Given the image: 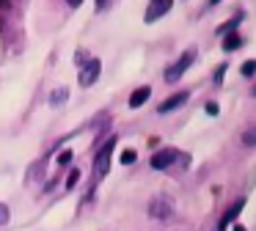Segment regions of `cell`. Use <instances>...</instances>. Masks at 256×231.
Returning <instances> with one entry per match:
<instances>
[{"instance_id":"obj_1","label":"cell","mask_w":256,"mask_h":231,"mask_svg":"<svg viewBox=\"0 0 256 231\" xmlns=\"http://www.w3.org/2000/svg\"><path fill=\"white\" fill-rule=\"evenodd\" d=\"M193 60H196V50L190 47L188 52H182V58H179L176 64H174V66H168V72H166V82H176L179 77H182L184 72L190 69V64H193Z\"/></svg>"},{"instance_id":"obj_2","label":"cell","mask_w":256,"mask_h":231,"mask_svg":"<svg viewBox=\"0 0 256 231\" xmlns=\"http://www.w3.org/2000/svg\"><path fill=\"white\" fill-rule=\"evenodd\" d=\"M184 154H179L176 148H160V152L152 154V168L154 170H166V168H174L176 160H182Z\"/></svg>"},{"instance_id":"obj_3","label":"cell","mask_w":256,"mask_h":231,"mask_svg":"<svg viewBox=\"0 0 256 231\" xmlns=\"http://www.w3.org/2000/svg\"><path fill=\"white\" fill-rule=\"evenodd\" d=\"M113 143H116V140L110 138V140H108L105 146H102V152L96 154V162H94V176H96V179H102V176L108 174V168H110V152H113Z\"/></svg>"},{"instance_id":"obj_4","label":"cell","mask_w":256,"mask_h":231,"mask_svg":"<svg viewBox=\"0 0 256 231\" xmlns=\"http://www.w3.org/2000/svg\"><path fill=\"white\" fill-rule=\"evenodd\" d=\"M100 69H102V64H100L96 58H88V60H86V66L80 69V86H83V88L94 86L96 77H100Z\"/></svg>"},{"instance_id":"obj_5","label":"cell","mask_w":256,"mask_h":231,"mask_svg":"<svg viewBox=\"0 0 256 231\" xmlns=\"http://www.w3.org/2000/svg\"><path fill=\"white\" fill-rule=\"evenodd\" d=\"M171 6H174L171 0H152V6L146 8V16H144V20H146V22H157L160 16H166L168 11H171Z\"/></svg>"},{"instance_id":"obj_6","label":"cell","mask_w":256,"mask_h":231,"mask_svg":"<svg viewBox=\"0 0 256 231\" xmlns=\"http://www.w3.org/2000/svg\"><path fill=\"white\" fill-rule=\"evenodd\" d=\"M190 99V94L188 91H179V94H174V96H168L166 102H160V108H157V113H171V110H176V108H182L184 102Z\"/></svg>"},{"instance_id":"obj_7","label":"cell","mask_w":256,"mask_h":231,"mask_svg":"<svg viewBox=\"0 0 256 231\" xmlns=\"http://www.w3.org/2000/svg\"><path fill=\"white\" fill-rule=\"evenodd\" d=\"M171 201H168V198H154V201L149 204V214L152 218H168V214H171Z\"/></svg>"},{"instance_id":"obj_8","label":"cell","mask_w":256,"mask_h":231,"mask_svg":"<svg viewBox=\"0 0 256 231\" xmlns=\"http://www.w3.org/2000/svg\"><path fill=\"white\" fill-rule=\"evenodd\" d=\"M149 96H152V88H149V86L135 88V91H132V96H130V108H132V110H135V108H140V104H144Z\"/></svg>"},{"instance_id":"obj_9","label":"cell","mask_w":256,"mask_h":231,"mask_svg":"<svg viewBox=\"0 0 256 231\" xmlns=\"http://www.w3.org/2000/svg\"><path fill=\"white\" fill-rule=\"evenodd\" d=\"M242 206H245V201H242V198H240V201H234V206H232V209H228V212H226V214H223V220H220V231H223V228H226V226H228V223H232V220H237V214H240V212H242Z\"/></svg>"},{"instance_id":"obj_10","label":"cell","mask_w":256,"mask_h":231,"mask_svg":"<svg viewBox=\"0 0 256 231\" xmlns=\"http://www.w3.org/2000/svg\"><path fill=\"white\" fill-rule=\"evenodd\" d=\"M240 44H242V38L237 36V33H226V38H223V50H226V52H234V50L240 47Z\"/></svg>"},{"instance_id":"obj_11","label":"cell","mask_w":256,"mask_h":231,"mask_svg":"<svg viewBox=\"0 0 256 231\" xmlns=\"http://www.w3.org/2000/svg\"><path fill=\"white\" fill-rule=\"evenodd\" d=\"M118 160H122V165H132L135 160H138V152H135V148H124Z\"/></svg>"},{"instance_id":"obj_12","label":"cell","mask_w":256,"mask_h":231,"mask_svg":"<svg viewBox=\"0 0 256 231\" xmlns=\"http://www.w3.org/2000/svg\"><path fill=\"white\" fill-rule=\"evenodd\" d=\"M66 88H58V91H52V96H50V104H61V102H66Z\"/></svg>"},{"instance_id":"obj_13","label":"cell","mask_w":256,"mask_h":231,"mask_svg":"<svg viewBox=\"0 0 256 231\" xmlns=\"http://www.w3.org/2000/svg\"><path fill=\"white\" fill-rule=\"evenodd\" d=\"M254 72H256V60H245V64H242V74L245 77H254Z\"/></svg>"},{"instance_id":"obj_14","label":"cell","mask_w":256,"mask_h":231,"mask_svg":"<svg viewBox=\"0 0 256 231\" xmlns=\"http://www.w3.org/2000/svg\"><path fill=\"white\" fill-rule=\"evenodd\" d=\"M72 162V152H61L58 154V165H69Z\"/></svg>"},{"instance_id":"obj_15","label":"cell","mask_w":256,"mask_h":231,"mask_svg":"<svg viewBox=\"0 0 256 231\" xmlns=\"http://www.w3.org/2000/svg\"><path fill=\"white\" fill-rule=\"evenodd\" d=\"M6 223H8V206L0 204V226H6Z\"/></svg>"},{"instance_id":"obj_16","label":"cell","mask_w":256,"mask_h":231,"mask_svg":"<svg viewBox=\"0 0 256 231\" xmlns=\"http://www.w3.org/2000/svg\"><path fill=\"white\" fill-rule=\"evenodd\" d=\"M242 140H245V146H254V143H256V135H254V130H248V132H245V135H242Z\"/></svg>"},{"instance_id":"obj_17","label":"cell","mask_w":256,"mask_h":231,"mask_svg":"<svg viewBox=\"0 0 256 231\" xmlns=\"http://www.w3.org/2000/svg\"><path fill=\"white\" fill-rule=\"evenodd\" d=\"M78 179H80V170H78V168H72V174H69V179H66V187H72Z\"/></svg>"},{"instance_id":"obj_18","label":"cell","mask_w":256,"mask_h":231,"mask_svg":"<svg viewBox=\"0 0 256 231\" xmlns=\"http://www.w3.org/2000/svg\"><path fill=\"white\" fill-rule=\"evenodd\" d=\"M218 110H220V108H218V102H206V113H210V116H218Z\"/></svg>"},{"instance_id":"obj_19","label":"cell","mask_w":256,"mask_h":231,"mask_svg":"<svg viewBox=\"0 0 256 231\" xmlns=\"http://www.w3.org/2000/svg\"><path fill=\"white\" fill-rule=\"evenodd\" d=\"M223 72H226V64L218 66V72H215V82H223Z\"/></svg>"},{"instance_id":"obj_20","label":"cell","mask_w":256,"mask_h":231,"mask_svg":"<svg viewBox=\"0 0 256 231\" xmlns=\"http://www.w3.org/2000/svg\"><path fill=\"white\" fill-rule=\"evenodd\" d=\"M66 3H69V6H80L83 0H66Z\"/></svg>"},{"instance_id":"obj_21","label":"cell","mask_w":256,"mask_h":231,"mask_svg":"<svg viewBox=\"0 0 256 231\" xmlns=\"http://www.w3.org/2000/svg\"><path fill=\"white\" fill-rule=\"evenodd\" d=\"M234 231H245V228H242V226H237V223H234Z\"/></svg>"},{"instance_id":"obj_22","label":"cell","mask_w":256,"mask_h":231,"mask_svg":"<svg viewBox=\"0 0 256 231\" xmlns=\"http://www.w3.org/2000/svg\"><path fill=\"white\" fill-rule=\"evenodd\" d=\"M96 3H100V8H102V6H105V3H108V0H96Z\"/></svg>"},{"instance_id":"obj_23","label":"cell","mask_w":256,"mask_h":231,"mask_svg":"<svg viewBox=\"0 0 256 231\" xmlns=\"http://www.w3.org/2000/svg\"><path fill=\"white\" fill-rule=\"evenodd\" d=\"M218 3H220V0H210V6H218Z\"/></svg>"}]
</instances>
